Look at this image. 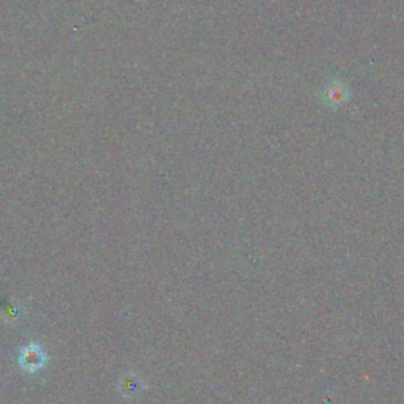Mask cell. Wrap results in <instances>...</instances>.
I'll return each mask as SVG.
<instances>
[{"label": "cell", "mask_w": 404, "mask_h": 404, "mask_svg": "<svg viewBox=\"0 0 404 404\" xmlns=\"http://www.w3.org/2000/svg\"><path fill=\"white\" fill-rule=\"evenodd\" d=\"M46 363V354L45 350L37 346V344H29L24 346L19 353V365L22 370L29 373L40 371Z\"/></svg>", "instance_id": "obj_1"}, {"label": "cell", "mask_w": 404, "mask_h": 404, "mask_svg": "<svg viewBox=\"0 0 404 404\" xmlns=\"http://www.w3.org/2000/svg\"><path fill=\"white\" fill-rule=\"evenodd\" d=\"M343 92H344V89L341 86L330 87V95H327V99H329L330 103H341L344 99Z\"/></svg>", "instance_id": "obj_3"}, {"label": "cell", "mask_w": 404, "mask_h": 404, "mask_svg": "<svg viewBox=\"0 0 404 404\" xmlns=\"http://www.w3.org/2000/svg\"><path fill=\"white\" fill-rule=\"evenodd\" d=\"M120 390L125 396H136L143 390V385H140L139 380L134 376H127L120 382Z\"/></svg>", "instance_id": "obj_2"}]
</instances>
